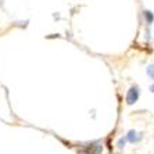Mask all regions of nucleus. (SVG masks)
<instances>
[{
  "instance_id": "obj_1",
  "label": "nucleus",
  "mask_w": 154,
  "mask_h": 154,
  "mask_svg": "<svg viewBox=\"0 0 154 154\" xmlns=\"http://www.w3.org/2000/svg\"><path fill=\"white\" fill-rule=\"evenodd\" d=\"M139 99V89H137L136 86H133V88H131L128 92V94H126V103L128 104H133L135 101Z\"/></svg>"
},
{
  "instance_id": "obj_2",
  "label": "nucleus",
  "mask_w": 154,
  "mask_h": 154,
  "mask_svg": "<svg viewBox=\"0 0 154 154\" xmlns=\"http://www.w3.org/2000/svg\"><path fill=\"white\" fill-rule=\"evenodd\" d=\"M144 18L147 20V22H149V24H151V22H153V20H154L153 14H151V11H144Z\"/></svg>"
},
{
  "instance_id": "obj_3",
  "label": "nucleus",
  "mask_w": 154,
  "mask_h": 154,
  "mask_svg": "<svg viewBox=\"0 0 154 154\" xmlns=\"http://www.w3.org/2000/svg\"><path fill=\"white\" fill-rule=\"evenodd\" d=\"M135 135H136V132H135V131H131L126 139H128V140H131V142H135V140H137V137L135 136Z\"/></svg>"
},
{
  "instance_id": "obj_4",
  "label": "nucleus",
  "mask_w": 154,
  "mask_h": 154,
  "mask_svg": "<svg viewBox=\"0 0 154 154\" xmlns=\"http://www.w3.org/2000/svg\"><path fill=\"white\" fill-rule=\"evenodd\" d=\"M147 72H149V75L154 79V65H150V67L147 68Z\"/></svg>"
},
{
  "instance_id": "obj_5",
  "label": "nucleus",
  "mask_w": 154,
  "mask_h": 154,
  "mask_svg": "<svg viewBox=\"0 0 154 154\" xmlns=\"http://www.w3.org/2000/svg\"><path fill=\"white\" fill-rule=\"evenodd\" d=\"M151 92H154V85H153V86H151Z\"/></svg>"
}]
</instances>
